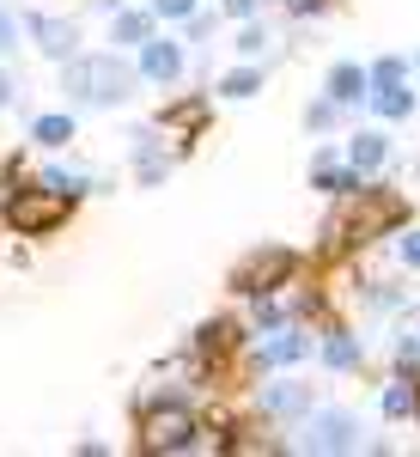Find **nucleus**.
Here are the masks:
<instances>
[{
  "label": "nucleus",
  "instance_id": "nucleus-25",
  "mask_svg": "<svg viewBox=\"0 0 420 457\" xmlns=\"http://www.w3.org/2000/svg\"><path fill=\"white\" fill-rule=\"evenodd\" d=\"M402 256H408V262L420 269V232H408V238H402Z\"/></svg>",
  "mask_w": 420,
  "mask_h": 457
},
{
  "label": "nucleus",
  "instance_id": "nucleus-28",
  "mask_svg": "<svg viewBox=\"0 0 420 457\" xmlns=\"http://www.w3.org/2000/svg\"><path fill=\"white\" fill-rule=\"evenodd\" d=\"M232 12H238V19H250V12H256V0H232Z\"/></svg>",
  "mask_w": 420,
  "mask_h": 457
},
{
  "label": "nucleus",
  "instance_id": "nucleus-23",
  "mask_svg": "<svg viewBox=\"0 0 420 457\" xmlns=\"http://www.w3.org/2000/svg\"><path fill=\"white\" fill-rule=\"evenodd\" d=\"M408 409H415L408 390H384V415H408Z\"/></svg>",
  "mask_w": 420,
  "mask_h": 457
},
{
  "label": "nucleus",
  "instance_id": "nucleus-10",
  "mask_svg": "<svg viewBox=\"0 0 420 457\" xmlns=\"http://www.w3.org/2000/svg\"><path fill=\"white\" fill-rule=\"evenodd\" d=\"M31 135H37L43 146H68V141H73V116H37Z\"/></svg>",
  "mask_w": 420,
  "mask_h": 457
},
{
  "label": "nucleus",
  "instance_id": "nucleus-20",
  "mask_svg": "<svg viewBox=\"0 0 420 457\" xmlns=\"http://www.w3.org/2000/svg\"><path fill=\"white\" fill-rule=\"evenodd\" d=\"M372 79H378V86H396V79H408V68H402L396 55H384V62L372 68Z\"/></svg>",
  "mask_w": 420,
  "mask_h": 457
},
{
  "label": "nucleus",
  "instance_id": "nucleus-5",
  "mask_svg": "<svg viewBox=\"0 0 420 457\" xmlns=\"http://www.w3.org/2000/svg\"><path fill=\"white\" fill-rule=\"evenodd\" d=\"M292 269H299V262H292L286 250H268V256H250L244 269L232 275V287H238V293H256V299H262V293H275V287L286 281Z\"/></svg>",
  "mask_w": 420,
  "mask_h": 457
},
{
  "label": "nucleus",
  "instance_id": "nucleus-17",
  "mask_svg": "<svg viewBox=\"0 0 420 457\" xmlns=\"http://www.w3.org/2000/svg\"><path fill=\"white\" fill-rule=\"evenodd\" d=\"M317 189H335V195H353V189H359V171H317Z\"/></svg>",
  "mask_w": 420,
  "mask_h": 457
},
{
  "label": "nucleus",
  "instance_id": "nucleus-15",
  "mask_svg": "<svg viewBox=\"0 0 420 457\" xmlns=\"http://www.w3.org/2000/svg\"><path fill=\"white\" fill-rule=\"evenodd\" d=\"M195 348L208 353V360H219V353L232 348V329H226V323H208V329H202V336H195Z\"/></svg>",
  "mask_w": 420,
  "mask_h": 457
},
{
  "label": "nucleus",
  "instance_id": "nucleus-12",
  "mask_svg": "<svg viewBox=\"0 0 420 457\" xmlns=\"http://www.w3.org/2000/svg\"><path fill=\"white\" fill-rule=\"evenodd\" d=\"M305 353V336H275L268 348H262V366H292Z\"/></svg>",
  "mask_w": 420,
  "mask_h": 457
},
{
  "label": "nucleus",
  "instance_id": "nucleus-2",
  "mask_svg": "<svg viewBox=\"0 0 420 457\" xmlns=\"http://www.w3.org/2000/svg\"><path fill=\"white\" fill-rule=\"evenodd\" d=\"M128 86H135V73L122 68L116 55H86V62H68V98L79 104H122L128 98Z\"/></svg>",
  "mask_w": 420,
  "mask_h": 457
},
{
  "label": "nucleus",
  "instance_id": "nucleus-29",
  "mask_svg": "<svg viewBox=\"0 0 420 457\" xmlns=\"http://www.w3.org/2000/svg\"><path fill=\"white\" fill-rule=\"evenodd\" d=\"M6 98H12V79H6V73H0V104H6Z\"/></svg>",
  "mask_w": 420,
  "mask_h": 457
},
{
  "label": "nucleus",
  "instance_id": "nucleus-3",
  "mask_svg": "<svg viewBox=\"0 0 420 457\" xmlns=\"http://www.w3.org/2000/svg\"><path fill=\"white\" fill-rule=\"evenodd\" d=\"M140 445H146V452H189V445H195V415H189L183 403L146 409V415H140Z\"/></svg>",
  "mask_w": 420,
  "mask_h": 457
},
{
  "label": "nucleus",
  "instance_id": "nucleus-16",
  "mask_svg": "<svg viewBox=\"0 0 420 457\" xmlns=\"http://www.w3.org/2000/svg\"><path fill=\"white\" fill-rule=\"evenodd\" d=\"M146 31H152L146 12H122V19H116V43H146Z\"/></svg>",
  "mask_w": 420,
  "mask_h": 457
},
{
  "label": "nucleus",
  "instance_id": "nucleus-22",
  "mask_svg": "<svg viewBox=\"0 0 420 457\" xmlns=\"http://www.w3.org/2000/svg\"><path fill=\"white\" fill-rule=\"evenodd\" d=\"M152 12H159V19H189L195 0H152Z\"/></svg>",
  "mask_w": 420,
  "mask_h": 457
},
{
  "label": "nucleus",
  "instance_id": "nucleus-9",
  "mask_svg": "<svg viewBox=\"0 0 420 457\" xmlns=\"http://www.w3.org/2000/svg\"><path fill=\"white\" fill-rule=\"evenodd\" d=\"M366 86H372V73L353 68V62H342V68L329 73V98H335V104H353V98H366Z\"/></svg>",
  "mask_w": 420,
  "mask_h": 457
},
{
  "label": "nucleus",
  "instance_id": "nucleus-18",
  "mask_svg": "<svg viewBox=\"0 0 420 457\" xmlns=\"http://www.w3.org/2000/svg\"><path fill=\"white\" fill-rule=\"evenodd\" d=\"M323 360H329V366H342V372H348L353 360H359V348H353L348 336H335V342H329V348H323Z\"/></svg>",
  "mask_w": 420,
  "mask_h": 457
},
{
  "label": "nucleus",
  "instance_id": "nucleus-1",
  "mask_svg": "<svg viewBox=\"0 0 420 457\" xmlns=\"http://www.w3.org/2000/svg\"><path fill=\"white\" fill-rule=\"evenodd\" d=\"M359 202H348V208L329 220V245H366V238H378V232H390L396 220H402V195H384V189H353Z\"/></svg>",
  "mask_w": 420,
  "mask_h": 457
},
{
  "label": "nucleus",
  "instance_id": "nucleus-14",
  "mask_svg": "<svg viewBox=\"0 0 420 457\" xmlns=\"http://www.w3.org/2000/svg\"><path fill=\"white\" fill-rule=\"evenodd\" d=\"M256 86H262V73H256V68H238V73H226V79H219V92H226V98H250Z\"/></svg>",
  "mask_w": 420,
  "mask_h": 457
},
{
  "label": "nucleus",
  "instance_id": "nucleus-13",
  "mask_svg": "<svg viewBox=\"0 0 420 457\" xmlns=\"http://www.w3.org/2000/svg\"><path fill=\"white\" fill-rule=\"evenodd\" d=\"M408 110H415V92H402V79L378 86V116H408Z\"/></svg>",
  "mask_w": 420,
  "mask_h": 457
},
{
  "label": "nucleus",
  "instance_id": "nucleus-4",
  "mask_svg": "<svg viewBox=\"0 0 420 457\" xmlns=\"http://www.w3.org/2000/svg\"><path fill=\"white\" fill-rule=\"evenodd\" d=\"M68 202L62 189H19L12 202H6V220L19 226V232H55L62 220H68Z\"/></svg>",
  "mask_w": 420,
  "mask_h": 457
},
{
  "label": "nucleus",
  "instance_id": "nucleus-24",
  "mask_svg": "<svg viewBox=\"0 0 420 457\" xmlns=\"http://www.w3.org/2000/svg\"><path fill=\"white\" fill-rule=\"evenodd\" d=\"M262 43H268V37L256 31V25H250V31H244V37H238V49H244V55H256V49H262Z\"/></svg>",
  "mask_w": 420,
  "mask_h": 457
},
{
  "label": "nucleus",
  "instance_id": "nucleus-19",
  "mask_svg": "<svg viewBox=\"0 0 420 457\" xmlns=\"http://www.w3.org/2000/svg\"><path fill=\"white\" fill-rule=\"evenodd\" d=\"M202 116H208V104H202V98H195V104H177L171 116H165V122H171V129H195V122H202Z\"/></svg>",
  "mask_w": 420,
  "mask_h": 457
},
{
  "label": "nucleus",
  "instance_id": "nucleus-27",
  "mask_svg": "<svg viewBox=\"0 0 420 457\" xmlns=\"http://www.w3.org/2000/svg\"><path fill=\"white\" fill-rule=\"evenodd\" d=\"M286 6H292V12H317L323 0H286Z\"/></svg>",
  "mask_w": 420,
  "mask_h": 457
},
{
  "label": "nucleus",
  "instance_id": "nucleus-21",
  "mask_svg": "<svg viewBox=\"0 0 420 457\" xmlns=\"http://www.w3.org/2000/svg\"><path fill=\"white\" fill-rule=\"evenodd\" d=\"M268 409L292 415V409H305V396H299V390H268Z\"/></svg>",
  "mask_w": 420,
  "mask_h": 457
},
{
  "label": "nucleus",
  "instance_id": "nucleus-8",
  "mask_svg": "<svg viewBox=\"0 0 420 457\" xmlns=\"http://www.w3.org/2000/svg\"><path fill=\"white\" fill-rule=\"evenodd\" d=\"M140 73H146V79H159V86H165V79H177V73H183V49H177V43H146Z\"/></svg>",
  "mask_w": 420,
  "mask_h": 457
},
{
  "label": "nucleus",
  "instance_id": "nucleus-26",
  "mask_svg": "<svg viewBox=\"0 0 420 457\" xmlns=\"http://www.w3.org/2000/svg\"><path fill=\"white\" fill-rule=\"evenodd\" d=\"M12 37H19V31H12V19H0V49H12Z\"/></svg>",
  "mask_w": 420,
  "mask_h": 457
},
{
  "label": "nucleus",
  "instance_id": "nucleus-7",
  "mask_svg": "<svg viewBox=\"0 0 420 457\" xmlns=\"http://www.w3.org/2000/svg\"><path fill=\"white\" fill-rule=\"evenodd\" d=\"M31 37H37V49H49V55H62V62H68L73 43H79V37H73V25L49 19V12H37V19H31Z\"/></svg>",
  "mask_w": 420,
  "mask_h": 457
},
{
  "label": "nucleus",
  "instance_id": "nucleus-11",
  "mask_svg": "<svg viewBox=\"0 0 420 457\" xmlns=\"http://www.w3.org/2000/svg\"><path fill=\"white\" fill-rule=\"evenodd\" d=\"M384 165V135H359L353 141V171L366 177V171H378Z\"/></svg>",
  "mask_w": 420,
  "mask_h": 457
},
{
  "label": "nucleus",
  "instance_id": "nucleus-6",
  "mask_svg": "<svg viewBox=\"0 0 420 457\" xmlns=\"http://www.w3.org/2000/svg\"><path fill=\"white\" fill-rule=\"evenodd\" d=\"M305 445H311V452H353V445H359V427H353L348 415H323Z\"/></svg>",
  "mask_w": 420,
  "mask_h": 457
},
{
  "label": "nucleus",
  "instance_id": "nucleus-30",
  "mask_svg": "<svg viewBox=\"0 0 420 457\" xmlns=\"http://www.w3.org/2000/svg\"><path fill=\"white\" fill-rule=\"evenodd\" d=\"M415 409H420V396H415Z\"/></svg>",
  "mask_w": 420,
  "mask_h": 457
}]
</instances>
